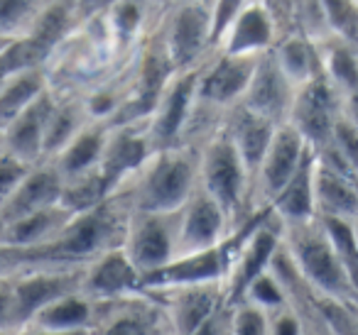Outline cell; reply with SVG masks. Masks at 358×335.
Here are the masks:
<instances>
[{"mask_svg": "<svg viewBox=\"0 0 358 335\" xmlns=\"http://www.w3.org/2000/svg\"><path fill=\"white\" fill-rule=\"evenodd\" d=\"M224 130L231 137V142L236 144L241 159L245 162L250 172V179L255 177L260 167V159H263L265 149H268L270 140H273L278 125L273 120L263 118V115L253 113L250 108H245L243 103L234 105L229 113L224 115Z\"/></svg>", "mask_w": 358, "mask_h": 335, "instance_id": "25", "label": "cell"}, {"mask_svg": "<svg viewBox=\"0 0 358 335\" xmlns=\"http://www.w3.org/2000/svg\"><path fill=\"white\" fill-rule=\"evenodd\" d=\"M199 186L224 208L234 223V230L253 216V179L224 125L199 144Z\"/></svg>", "mask_w": 358, "mask_h": 335, "instance_id": "5", "label": "cell"}, {"mask_svg": "<svg viewBox=\"0 0 358 335\" xmlns=\"http://www.w3.org/2000/svg\"><path fill=\"white\" fill-rule=\"evenodd\" d=\"M130 213H133L130 203L125 201L123 193L115 191L101 206L76 213L64 225V230L47 245L27 252H13L6 247L8 255H10L13 271L27 265L86 267L103 252L123 245Z\"/></svg>", "mask_w": 358, "mask_h": 335, "instance_id": "1", "label": "cell"}, {"mask_svg": "<svg viewBox=\"0 0 358 335\" xmlns=\"http://www.w3.org/2000/svg\"><path fill=\"white\" fill-rule=\"evenodd\" d=\"M55 0H0V40L17 42L30 35Z\"/></svg>", "mask_w": 358, "mask_h": 335, "instance_id": "33", "label": "cell"}, {"mask_svg": "<svg viewBox=\"0 0 358 335\" xmlns=\"http://www.w3.org/2000/svg\"><path fill=\"white\" fill-rule=\"evenodd\" d=\"M159 30L174 71L201 66L216 52L211 0L164 8L159 15Z\"/></svg>", "mask_w": 358, "mask_h": 335, "instance_id": "6", "label": "cell"}, {"mask_svg": "<svg viewBox=\"0 0 358 335\" xmlns=\"http://www.w3.org/2000/svg\"><path fill=\"white\" fill-rule=\"evenodd\" d=\"M312 164L314 152L307 157V162L299 167V172L292 177V181L280 191V196L273 201L270 211L273 216L287 225H299V223H309L317 218V208H314V184H312Z\"/></svg>", "mask_w": 358, "mask_h": 335, "instance_id": "29", "label": "cell"}, {"mask_svg": "<svg viewBox=\"0 0 358 335\" xmlns=\"http://www.w3.org/2000/svg\"><path fill=\"white\" fill-rule=\"evenodd\" d=\"M199 186V147L155 149L148 162L118 188L133 211H177Z\"/></svg>", "mask_w": 358, "mask_h": 335, "instance_id": "3", "label": "cell"}, {"mask_svg": "<svg viewBox=\"0 0 358 335\" xmlns=\"http://www.w3.org/2000/svg\"><path fill=\"white\" fill-rule=\"evenodd\" d=\"M280 40L278 25L268 13L263 0H253L241 8L234 20L224 27L216 40V52L236 57H260L275 47Z\"/></svg>", "mask_w": 358, "mask_h": 335, "instance_id": "20", "label": "cell"}, {"mask_svg": "<svg viewBox=\"0 0 358 335\" xmlns=\"http://www.w3.org/2000/svg\"><path fill=\"white\" fill-rule=\"evenodd\" d=\"M152 152L155 147L148 133V120L108 125L99 174L106 181V186H108L110 196L148 162V157Z\"/></svg>", "mask_w": 358, "mask_h": 335, "instance_id": "16", "label": "cell"}, {"mask_svg": "<svg viewBox=\"0 0 358 335\" xmlns=\"http://www.w3.org/2000/svg\"><path fill=\"white\" fill-rule=\"evenodd\" d=\"M324 149L331 152L341 164H346L351 172L358 174V128L343 113L338 115L336 125H334L331 140H329V144Z\"/></svg>", "mask_w": 358, "mask_h": 335, "instance_id": "37", "label": "cell"}, {"mask_svg": "<svg viewBox=\"0 0 358 335\" xmlns=\"http://www.w3.org/2000/svg\"><path fill=\"white\" fill-rule=\"evenodd\" d=\"M177 228L179 255L219 247L234 232L231 218L201 186H196V191L182 203V208H177Z\"/></svg>", "mask_w": 358, "mask_h": 335, "instance_id": "17", "label": "cell"}, {"mask_svg": "<svg viewBox=\"0 0 358 335\" xmlns=\"http://www.w3.org/2000/svg\"><path fill=\"white\" fill-rule=\"evenodd\" d=\"M253 0H211V17H214V45L224 27L234 20V15Z\"/></svg>", "mask_w": 358, "mask_h": 335, "instance_id": "42", "label": "cell"}, {"mask_svg": "<svg viewBox=\"0 0 358 335\" xmlns=\"http://www.w3.org/2000/svg\"><path fill=\"white\" fill-rule=\"evenodd\" d=\"M13 274V265H10V255L3 245H0V276Z\"/></svg>", "mask_w": 358, "mask_h": 335, "instance_id": "47", "label": "cell"}, {"mask_svg": "<svg viewBox=\"0 0 358 335\" xmlns=\"http://www.w3.org/2000/svg\"><path fill=\"white\" fill-rule=\"evenodd\" d=\"M273 54L282 74L289 79L294 89L309 84L322 76V57H319V42L304 37L302 32L292 30L282 35L273 47Z\"/></svg>", "mask_w": 358, "mask_h": 335, "instance_id": "28", "label": "cell"}, {"mask_svg": "<svg viewBox=\"0 0 358 335\" xmlns=\"http://www.w3.org/2000/svg\"><path fill=\"white\" fill-rule=\"evenodd\" d=\"M81 291L94 301H115L143 291V274L120 245L103 252L84 267Z\"/></svg>", "mask_w": 358, "mask_h": 335, "instance_id": "21", "label": "cell"}, {"mask_svg": "<svg viewBox=\"0 0 358 335\" xmlns=\"http://www.w3.org/2000/svg\"><path fill=\"white\" fill-rule=\"evenodd\" d=\"M231 255H234V232L219 247L201 252L177 255L159 269L143 276L145 291L172 289V286H194V284H226Z\"/></svg>", "mask_w": 358, "mask_h": 335, "instance_id": "13", "label": "cell"}, {"mask_svg": "<svg viewBox=\"0 0 358 335\" xmlns=\"http://www.w3.org/2000/svg\"><path fill=\"white\" fill-rule=\"evenodd\" d=\"M341 113L358 128V94L343 96L341 98Z\"/></svg>", "mask_w": 358, "mask_h": 335, "instance_id": "44", "label": "cell"}, {"mask_svg": "<svg viewBox=\"0 0 358 335\" xmlns=\"http://www.w3.org/2000/svg\"><path fill=\"white\" fill-rule=\"evenodd\" d=\"M123 250L143 276L172 262L179 255L177 211H133L125 225Z\"/></svg>", "mask_w": 358, "mask_h": 335, "instance_id": "8", "label": "cell"}, {"mask_svg": "<svg viewBox=\"0 0 358 335\" xmlns=\"http://www.w3.org/2000/svg\"><path fill=\"white\" fill-rule=\"evenodd\" d=\"M130 59H123L110 40L103 10L86 15L45 61L47 84L57 96H86L113 79Z\"/></svg>", "mask_w": 358, "mask_h": 335, "instance_id": "2", "label": "cell"}, {"mask_svg": "<svg viewBox=\"0 0 358 335\" xmlns=\"http://www.w3.org/2000/svg\"><path fill=\"white\" fill-rule=\"evenodd\" d=\"M294 94H297V89L282 74V69L275 61L273 50H270L260 54L258 61H255L248 91H245L241 103L253 113L273 120L275 125H285L289 118V110H292Z\"/></svg>", "mask_w": 358, "mask_h": 335, "instance_id": "19", "label": "cell"}, {"mask_svg": "<svg viewBox=\"0 0 358 335\" xmlns=\"http://www.w3.org/2000/svg\"><path fill=\"white\" fill-rule=\"evenodd\" d=\"M282 242L312 294L343 304L356 301L346 267L319 218L282 228Z\"/></svg>", "mask_w": 358, "mask_h": 335, "instance_id": "4", "label": "cell"}, {"mask_svg": "<svg viewBox=\"0 0 358 335\" xmlns=\"http://www.w3.org/2000/svg\"><path fill=\"white\" fill-rule=\"evenodd\" d=\"M294 30L314 42H324L331 37V27H329L322 0H297L294 3Z\"/></svg>", "mask_w": 358, "mask_h": 335, "instance_id": "35", "label": "cell"}, {"mask_svg": "<svg viewBox=\"0 0 358 335\" xmlns=\"http://www.w3.org/2000/svg\"><path fill=\"white\" fill-rule=\"evenodd\" d=\"M341 115V96L324 76L299 86L292 100L287 125H292L302 140L314 149H324L331 140L334 125Z\"/></svg>", "mask_w": 358, "mask_h": 335, "instance_id": "12", "label": "cell"}, {"mask_svg": "<svg viewBox=\"0 0 358 335\" xmlns=\"http://www.w3.org/2000/svg\"><path fill=\"white\" fill-rule=\"evenodd\" d=\"M74 216L76 213H71L62 203L47 206L35 213H27V216L17 218V221L0 225V245L13 252L37 250V247L55 240Z\"/></svg>", "mask_w": 358, "mask_h": 335, "instance_id": "24", "label": "cell"}, {"mask_svg": "<svg viewBox=\"0 0 358 335\" xmlns=\"http://www.w3.org/2000/svg\"><path fill=\"white\" fill-rule=\"evenodd\" d=\"M30 167L32 164L22 162V159H17L15 154L6 152V149L0 152V206H3V203L13 196V191L20 186L25 174L30 172Z\"/></svg>", "mask_w": 358, "mask_h": 335, "instance_id": "39", "label": "cell"}, {"mask_svg": "<svg viewBox=\"0 0 358 335\" xmlns=\"http://www.w3.org/2000/svg\"><path fill=\"white\" fill-rule=\"evenodd\" d=\"M96 318H99V301L79 289L45 306L30 323L47 330H59V333H91Z\"/></svg>", "mask_w": 358, "mask_h": 335, "instance_id": "27", "label": "cell"}, {"mask_svg": "<svg viewBox=\"0 0 358 335\" xmlns=\"http://www.w3.org/2000/svg\"><path fill=\"white\" fill-rule=\"evenodd\" d=\"M55 91L47 89L37 100H32L25 110L3 125V142L6 152L15 154L27 164L45 162V133L50 123V113L55 108Z\"/></svg>", "mask_w": 358, "mask_h": 335, "instance_id": "22", "label": "cell"}, {"mask_svg": "<svg viewBox=\"0 0 358 335\" xmlns=\"http://www.w3.org/2000/svg\"><path fill=\"white\" fill-rule=\"evenodd\" d=\"M322 76L334 86L338 96L358 94V47L341 37H329L319 42Z\"/></svg>", "mask_w": 358, "mask_h": 335, "instance_id": "31", "label": "cell"}, {"mask_svg": "<svg viewBox=\"0 0 358 335\" xmlns=\"http://www.w3.org/2000/svg\"><path fill=\"white\" fill-rule=\"evenodd\" d=\"M245 304H253L258 306V308L268 311V313H275V311L285 308V306L292 304V299H289V291L285 289V284L280 281V276L275 274L273 269L263 271V274L258 276V279L250 281V286L245 289L243 299ZM238 301V304H241Z\"/></svg>", "mask_w": 358, "mask_h": 335, "instance_id": "34", "label": "cell"}, {"mask_svg": "<svg viewBox=\"0 0 358 335\" xmlns=\"http://www.w3.org/2000/svg\"><path fill=\"white\" fill-rule=\"evenodd\" d=\"M15 330V304H13V276H0V335Z\"/></svg>", "mask_w": 358, "mask_h": 335, "instance_id": "41", "label": "cell"}, {"mask_svg": "<svg viewBox=\"0 0 358 335\" xmlns=\"http://www.w3.org/2000/svg\"><path fill=\"white\" fill-rule=\"evenodd\" d=\"M10 335H91V333H59V330H47V328H40V325H22V328L13 330Z\"/></svg>", "mask_w": 358, "mask_h": 335, "instance_id": "45", "label": "cell"}, {"mask_svg": "<svg viewBox=\"0 0 358 335\" xmlns=\"http://www.w3.org/2000/svg\"><path fill=\"white\" fill-rule=\"evenodd\" d=\"M302 333H304V320L294 304L270 313V333L268 335H302Z\"/></svg>", "mask_w": 358, "mask_h": 335, "instance_id": "40", "label": "cell"}, {"mask_svg": "<svg viewBox=\"0 0 358 335\" xmlns=\"http://www.w3.org/2000/svg\"><path fill=\"white\" fill-rule=\"evenodd\" d=\"M6 149V142H3V125H0V152Z\"/></svg>", "mask_w": 358, "mask_h": 335, "instance_id": "50", "label": "cell"}, {"mask_svg": "<svg viewBox=\"0 0 358 335\" xmlns=\"http://www.w3.org/2000/svg\"><path fill=\"white\" fill-rule=\"evenodd\" d=\"M10 45H13V42H3V40H0V54H3V52H6Z\"/></svg>", "mask_w": 358, "mask_h": 335, "instance_id": "49", "label": "cell"}, {"mask_svg": "<svg viewBox=\"0 0 358 335\" xmlns=\"http://www.w3.org/2000/svg\"><path fill=\"white\" fill-rule=\"evenodd\" d=\"M57 96V94H55ZM89 123H94L81 96H57L45 133V159H52L66 142L76 137Z\"/></svg>", "mask_w": 358, "mask_h": 335, "instance_id": "30", "label": "cell"}, {"mask_svg": "<svg viewBox=\"0 0 358 335\" xmlns=\"http://www.w3.org/2000/svg\"><path fill=\"white\" fill-rule=\"evenodd\" d=\"M270 333V313L253 304H234L231 306V335H268Z\"/></svg>", "mask_w": 358, "mask_h": 335, "instance_id": "38", "label": "cell"}, {"mask_svg": "<svg viewBox=\"0 0 358 335\" xmlns=\"http://www.w3.org/2000/svg\"><path fill=\"white\" fill-rule=\"evenodd\" d=\"M84 267L27 265L13 271V304H15V330L27 325L45 306L59 296L81 289Z\"/></svg>", "mask_w": 358, "mask_h": 335, "instance_id": "9", "label": "cell"}, {"mask_svg": "<svg viewBox=\"0 0 358 335\" xmlns=\"http://www.w3.org/2000/svg\"><path fill=\"white\" fill-rule=\"evenodd\" d=\"M314 149L302 140V135L292 125H278L268 149H265L260 167L253 177V193H250V208L253 213L268 211L273 201L280 196L285 186L292 181L307 157Z\"/></svg>", "mask_w": 358, "mask_h": 335, "instance_id": "7", "label": "cell"}, {"mask_svg": "<svg viewBox=\"0 0 358 335\" xmlns=\"http://www.w3.org/2000/svg\"><path fill=\"white\" fill-rule=\"evenodd\" d=\"M353 232H356V242H358V221H353Z\"/></svg>", "mask_w": 358, "mask_h": 335, "instance_id": "51", "label": "cell"}, {"mask_svg": "<svg viewBox=\"0 0 358 335\" xmlns=\"http://www.w3.org/2000/svg\"><path fill=\"white\" fill-rule=\"evenodd\" d=\"M189 3H209V0H167V6H164V8H169V6H189Z\"/></svg>", "mask_w": 358, "mask_h": 335, "instance_id": "48", "label": "cell"}, {"mask_svg": "<svg viewBox=\"0 0 358 335\" xmlns=\"http://www.w3.org/2000/svg\"><path fill=\"white\" fill-rule=\"evenodd\" d=\"M47 89L50 84H47L45 66H22V69L10 71L0 84V125L15 118Z\"/></svg>", "mask_w": 358, "mask_h": 335, "instance_id": "32", "label": "cell"}, {"mask_svg": "<svg viewBox=\"0 0 358 335\" xmlns=\"http://www.w3.org/2000/svg\"><path fill=\"white\" fill-rule=\"evenodd\" d=\"M334 37L358 47V0H322Z\"/></svg>", "mask_w": 358, "mask_h": 335, "instance_id": "36", "label": "cell"}, {"mask_svg": "<svg viewBox=\"0 0 358 335\" xmlns=\"http://www.w3.org/2000/svg\"><path fill=\"white\" fill-rule=\"evenodd\" d=\"M110 0H79V10H81V15H91V13H99V10H103L106 6H108Z\"/></svg>", "mask_w": 358, "mask_h": 335, "instance_id": "46", "label": "cell"}, {"mask_svg": "<svg viewBox=\"0 0 358 335\" xmlns=\"http://www.w3.org/2000/svg\"><path fill=\"white\" fill-rule=\"evenodd\" d=\"M312 184L317 218L358 221V174L327 149L314 152Z\"/></svg>", "mask_w": 358, "mask_h": 335, "instance_id": "15", "label": "cell"}, {"mask_svg": "<svg viewBox=\"0 0 358 335\" xmlns=\"http://www.w3.org/2000/svg\"><path fill=\"white\" fill-rule=\"evenodd\" d=\"M258 57H236L214 52L204 61L196 81V108L224 118L243 100Z\"/></svg>", "mask_w": 358, "mask_h": 335, "instance_id": "10", "label": "cell"}, {"mask_svg": "<svg viewBox=\"0 0 358 335\" xmlns=\"http://www.w3.org/2000/svg\"><path fill=\"white\" fill-rule=\"evenodd\" d=\"M145 291V289H143ZM162 304L164 315L169 320L172 335H189L201 323L211 318L216 311L229 306L224 284H194L172 286V289L150 291Z\"/></svg>", "mask_w": 358, "mask_h": 335, "instance_id": "18", "label": "cell"}, {"mask_svg": "<svg viewBox=\"0 0 358 335\" xmlns=\"http://www.w3.org/2000/svg\"><path fill=\"white\" fill-rule=\"evenodd\" d=\"M91 335H172L164 308L150 291L99 301V318Z\"/></svg>", "mask_w": 358, "mask_h": 335, "instance_id": "14", "label": "cell"}, {"mask_svg": "<svg viewBox=\"0 0 358 335\" xmlns=\"http://www.w3.org/2000/svg\"><path fill=\"white\" fill-rule=\"evenodd\" d=\"M201 66L174 71L164 84L152 113L148 115V133L155 149L174 147V144H182V140H185L187 125H189V118L194 113L196 81H199Z\"/></svg>", "mask_w": 358, "mask_h": 335, "instance_id": "11", "label": "cell"}, {"mask_svg": "<svg viewBox=\"0 0 358 335\" xmlns=\"http://www.w3.org/2000/svg\"><path fill=\"white\" fill-rule=\"evenodd\" d=\"M189 335H231V306H224L221 311H216L206 323H201Z\"/></svg>", "mask_w": 358, "mask_h": 335, "instance_id": "43", "label": "cell"}, {"mask_svg": "<svg viewBox=\"0 0 358 335\" xmlns=\"http://www.w3.org/2000/svg\"><path fill=\"white\" fill-rule=\"evenodd\" d=\"M62 188H64V179L59 177L55 164L47 162V159L40 164H32L30 172L20 181V186L0 206V225L17 221V218L27 216V213L62 203Z\"/></svg>", "mask_w": 358, "mask_h": 335, "instance_id": "23", "label": "cell"}, {"mask_svg": "<svg viewBox=\"0 0 358 335\" xmlns=\"http://www.w3.org/2000/svg\"><path fill=\"white\" fill-rule=\"evenodd\" d=\"M106 135H108V125L94 120L47 162L55 164V169L59 172V177L64 181L96 172L101 164V154H103Z\"/></svg>", "mask_w": 358, "mask_h": 335, "instance_id": "26", "label": "cell"}]
</instances>
